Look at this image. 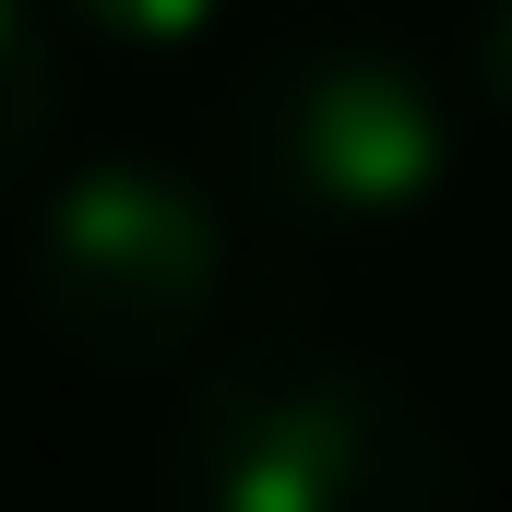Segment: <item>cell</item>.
<instances>
[{
	"instance_id": "6da1fadb",
	"label": "cell",
	"mask_w": 512,
	"mask_h": 512,
	"mask_svg": "<svg viewBox=\"0 0 512 512\" xmlns=\"http://www.w3.org/2000/svg\"><path fill=\"white\" fill-rule=\"evenodd\" d=\"M167 512H477V477L405 370L262 334L191 382L167 429Z\"/></svg>"
},
{
	"instance_id": "7a4b0ae2",
	"label": "cell",
	"mask_w": 512,
	"mask_h": 512,
	"mask_svg": "<svg viewBox=\"0 0 512 512\" xmlns=\"http://www.w3.org/2000/svg\"><path fill=\"white\" fill-rule=\"evenodd\" d=\"M227 167L286 227H405L465 167V96L382 36H286L227 96Z\"/></svg>"
},
{
	"instance_id": "3957f363",
	"label": "cell",
	"mask_w": 512,
	"mask_h": 512,
	"mask_svg": "<svg viewBox=\"0 0 512 512\" xmlns=\"http://www.w3.org/2000/svg\"><path fill=\"white\" fill-rule=\"evenodd\" d=\"M24 310L84 370H179L227 310V215L167 155H96L24 215Z\"/></svg>"
},
{
	"instance_id": "277c9868",
	"label": "cell",
	"mask_w": 512,
	"mask_h": 512,
	"mask_svg": "<svg viewBox=\"0 0 512 512\" xmlns=\"http://www.w3.org/2000/svg\"><path fill=\"white\" fill-rule=\"evenodd\" d=\"M60 131V48H48V12L36 0H0V203L36 179Z\"/></svg>"
},
{
	"instance_id": "5b68a950",
	"label": "cell",
	"mask_w": 512,
	"mask_h": 512,
	"mask_svg": "<svg viewBox=\"0 0 512 512\" xmlns=\"http://www.w3.org/2000/svg\"><path fill=\"white\" fill-rule=\"evenodd\" d=\"M60 24H84L96 48H131V60H179L227 24V0H48Z\"/></svg>"
},
{
	"instance_id": "8992f818",
	"label": "cell",
	"mask_w": 512,
	"mask_h": 512,
	"mask_svg": "<svg viewBox=\"0 0 512 512\" xmlns=\"http://www.w3.org/2000/svg\"><path fill=\"white\" fill-rule=\"evenodd\" d=\"M465 84H477L489 120H512V0H477V24H465Z\"/></svg>"
}]
</instances>
